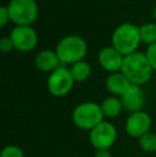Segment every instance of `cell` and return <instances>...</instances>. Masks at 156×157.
Masks as SVG:
<instances>
[{"mask_svg":"<svg viewBox=\"0 0 156 157\" xmlns=\"http://www.w3.org/2000/svg\"><path fill=\"white\" fill-rule=\"evenodd\" d=\"M123 59H124V57L119 52H117L111 45L102 48L97 56L100 65L109 73L121 72Z\"/></svg>","mask_w":156,"mask_h":157,"instance_id":"obj_10","label":"cell"},{"mask_svg":"<svg viewBox=\"0 0 156 157\" xmlns=\"http://www.w3.org/2000/svg\"><path fill=\"white\" fill-rule=\"evenodd\" d=\"M90 143L94 149L109 150L113 145L117 139V129L111 123L103 121L97 126L90 130Z\"/></svg>","mask_w":156,"mask_h":157,"instance_id":"obj_7","label":"cell"},{"mask_svg":"<svg viewBox=\"0 0 156 157\" xmlns=\"http://www.w3.org/2000/svg\"><path fill=\"white\" fill-rule=\"evenodd\" d=\"M103 114L101 105L93 101H85L79 104L72 114L73 123L83 130H92L95 126L103 122Z\"/></svg>","mask_w":156,"mask_h":157,"instance_id":"obj_4","label":"cell"},{"mask_svg":"<svg viewBox=\"0 0 156 157\" xmlns=\"http://www.w3.org/2000/svg\"><path fill=\"white\" fill-rule=\"evenodd\" d=\"M146 56L152 70L156 72V43L148 46L146 50Z\"/></svg>","mask_w":156,"mask_h":157,"instance_id":"obj_19","label":"cell"},{"mask_svg":"<svg viewBox=\"0 0 156 157\" xmlns=\"http://www.w3.org/2000/svg\"><path fill=\"white\" fill-rule=\"evenodd\" d=\"M55 52L61 63L74 64L83 60L88 52V45L78 35H67L58 42Z\"/></svg>","mask_w":156,"mask_h":157,"instance_id":"obj_3","label":"cell"},{"mask_svg":"<svg viewBox=\"0 0 156 157\" xmlns=\"http://www.w3.org/2000/svg\"><path fill=\"white\" fill-rule=\"evenodd\" d=\"M34 64L41 72L51 73L59 67L60 60L56 52L50 49L41 50L34 58Z\"/></svg>","mask_w":156,"mask_h":157,"instance_id":"obj_12","label":"cell"},{"mask_svg":"<svg viewBox=\"0 0 156 157\" xmlns=\"http://www.w3.org/2000/svg\"><path fill=\"white\" fill-rule=\"evenodd\" d=\"M138 144L140 149L148 153L156 152V132H148L138 139Z\"/></svg>","mask_w":156,"mask_h":157,"instance_id":"obj_17","label":"cell"},{"mask_svg":"<svg viewBox=\"0 0 156 157\" xmlns=\"http://www.w3.org/2000/svg\"><path fill=\"white\" fill-rule=\"evenodd\" d=\"M152 120L146 111H137L131 113L125 122V132L133 138L139 139L143 135L150 132Z\"/></svg>","mask_w":156,"mask_h":157,"instance_id":"obj_9","label":"cell"},{"mask_svg":"<svg viewBox=\"0 0 156 157\" xmlns=\"http://www.w3.org/2000/svg\"><path fill=\"white\" fill-rule=\"evenodd\" d=\"M6 6L10 21L15 26H31L39 16L36 0H11Z\"/></svg>","mask_w":156,"mask_h":157,"instance_id":"obj_5","label":"cell"},{"mask_svg":"<svg viewBox=\"0 0 156 157\" xmlns=\"http://www.w3.org/2000/svg\"><path fill=\"white\" fill-rule=\"evenodd\" d=\"M10 37L14 44V48L21 52H29L38 45L39 37L36 31L31 26H15Z\"/></svg>","mask_w":156,"mask_h":157,"instance_id":"obj_8","label":"cell"},{"mask_svg":"<svg viewBox=\"0 0 156 157\" xmlns=\"http://www.w3.org/2000/svg\"><path fill=\"white\" fill-rule=\"evenodd\" d=\"M121 72L128 78L131 85L141 87L150 81L153 70L146 54L136 52L124 57Z\"/></svg>","mask_w":156,"mask_h":157,"instance_id":"obj_1","label":"cell"},{"mask_svg":"<svg viewBox=\"0 0 156 157\" xmlns=\"http://www.w3.org/2000/svg\"><path fill=\"white\" fill-rule=\"evenodd\" d=\"M95 157H111L109 150H97L95 152Z\"/></svg>","mask_w":156,"mask_h":157,"instance_id":"obj_22","label":"cell"},{"mask_svg":"<svg viewBox=\"0 0 156 157\" xmlns=\"http://www.w3.org/2000/svg\"><path fill=\"white\" fill-rule=\"evenodd\" d=\"M140 43L139 27L131 23L121 24L111 35V46L123 57L137 52Z\"/></svg>","mask_w":156,"mask_h":157,"instance_id":"obj_2","label":"cell"},{"mask_svg":"<svg viewBox=\"0 0 156 157\" xmlns=\"http://www.w3.org/2000/svg\"><path fill=\"white\" fill-rule=\"evenodd\" d=\"M153 16H154V19L156 21V6L154 8V10H153Z\"/></svg>","mask_w":156,"mask_h":157,"instance_id":"obj_23","label":"cell"},{"mask_svg":"<svg viewBox=\"0 0 156 157\" xmlns=\"http://www.w3.org/2000/svg\"><path fill=\"white\" fill-rule=\"evenodd\" d=\"M139 30L141 43L146 44L148 46L156 43V24L146 23L140 26Z\"/></svg>","mask_w":156,"mask_h":157,"instance_id":"obj_16","label":"cell"},{"mask_svg":"<svg viewBox=\"0 0 156 157\" xmlns=\"http://www.w3.org/2000/svg\"><path fill=\"white\" fill-rule=\"evenodd\" d=\"M70 72H71L74 80L77 82H82V81L87 80L91 75V66L88 62L81 60L79 62L72 64Z\"/></svg>","mask_w":156,"mask_h":157,"instance_id":"obj_15","label":"cell"},{"mask_svg":"<svg viewBox=\"0 0 156 157\" xmlns=\"http://www.w3.org/2000/svg\"><path fill=\"white\" fill-rule=\"evenodd\" d=\"M101 108H102L103 114L106 118H116L120 116L122 109H124L121 99L116 96L105 98L101 104Z\"/></svg>","mask_w":156,"mask_h":157,"instance_id":"obj_14","label":"cell"},{"mask_svg":"<svg viewBox=\"0 0 156 157\" xmlns=\"http://www.w3.org/2000/svg\"><path fill=\"white\" fill-rule=\"evenodd\" d=\"M0 49H1L2 52H12L13 49H15L14 44H13L10 36L2 37V39L0 40Z\"/></svg>","mask_w":156,"mask_h":157,"instance_id":"obj_20","label":"cell"},{"mask_svg":"<svg viewBox=\"0 0 156 157\" xmlns=\"http://www.w3.org/2000/svg\"><path fill=\"white\" fill-rule=\"evenodd\" d=\"M120 99L122 101L123 108L131 113L141 111L144 101H146V97H144L142 89L136 85H131L129 89L120 97Z\"/></svg>","mask_w":156,"mask_h":157,"instance_id":"obj_11","label":"cell"},{"mask_svg":"<svg viewBox=\"0 0 156 157\" xmlns=\"http://www.w3.org/2000/svg\"><path fill=\"white\" fill-rule=\"evenodd\" d=\"M10 21V14H9L8 6H2L0 9V27H4Z\"/></svg>","mask_w":156,"mask_h":157,"instance_id":"obj_21","label":"cell"},{"mask_svg":"<svg viewBox=\"0 0 156 157\" xmlns=\"http://www.w3.org/2000/svg\"><path fill=\"white\" fill-rule=\"evenodd\" d=\"M74 82L75 80L69 68L59 66L48 76L47 89L49 93L54 96L62 97L71 92Z\"/></svg>","mask_w":156,"mask_h":157,"instance_id":"obj_6","label":"cell"},{"mask_svg":"<svg viewBox=\"0 0 156 157\" xmlns=\"http://www.w3.org/2000/svg\"><path fill=\"white\" fill-rule=\"evenodd\" d=\"M131 86V82L122 72L111 73L106 79V88L109 93L120 97L129 89Z\"/></svg>","mask_w":156,"mask_h":157,"instance_id":"obj_13","label":"cell"},{"mask_svg":"<svg viewBox=\"0 0 156 157\" xmlns=\"http://www.w3.org/2000/svg\"><path fill=\"white\" fill-rule=\"evenodd\" d=\"M0 157H25L23 150L14 144L6 145L2 149Z\"/></svg>","mask_w":156,"mask_h":157,"instance_id":"obj_18","label":"cell"}]
</instances>
